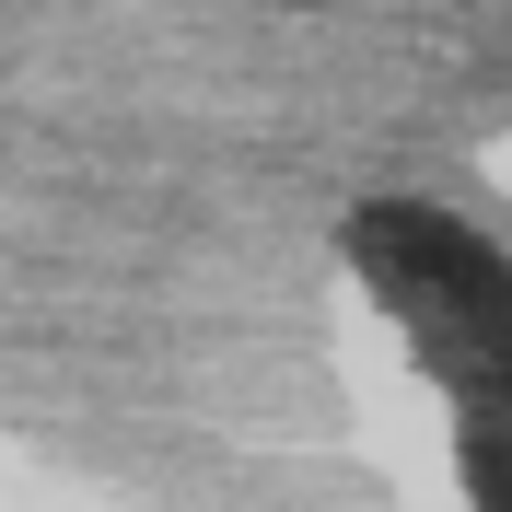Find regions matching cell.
I'll return each mask as SVG.
<instances>
[{
  "label": "cell",
  "instance_id": "6da1fadb",
  "mask_svg": "<svg viewBox=\"0 0 512 512\" xmlns=\"http://www.w3.org/2000/svg\"><path fill=\"white\" fill-rule=\"evenodd\" d=\"M350 256L373 280V303L396 315V338L419 350V373L443 384L466 501L512 512V256L489 233H466L454 210H419V198L361 210Z\"/></svg>",
  "mask_w": 512,
  "mask_h": 512
}]
</instances>
